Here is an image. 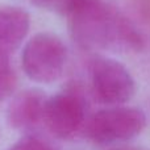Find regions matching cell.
<instances>
[{
  "label": "cell",
  "mask_w": 150,
  "mask_h": 150,
  "mask_svg": "<svg viewBox=\"0 0 150 150\" xmlns=\"http://www.w3.org/2000/svg\"><path fill=\"white\" fill-rule=\"evenodd\" d=\"M73 33L84 47H116L140 50L142 38L128 20L98 0H86L71 13Z\"/></svg>",
  "instance_id": "obj_1"
},
{
  "label": "cell",
  "mask_w": 150,
  "mask_h": 150,
  "mask_svg": "<svg viewBox=\"0 0 150 150\" xmlns=\"http://www.w3.org/2000/svg\"><path fill=\"white\" fill-rule=\"evenodd\" d=\"M66 46L53 33H38L25 45L21 55L23 69L32 80L52 83L62 75L66 65Z\"/></svg>",
  "instance_id": "obj_2"
},
{
  "label": "cell",
  "mask_w": 150,
  "mask_h": 150,
  "mask_svg": "<svg viewBox=\"0 0 150 150\" xmlns=\"http://www.w3.org/2000/svg\"><path fill=\"white\" fill-rule=\"evenodd\" d=\"M145 122V115L137 108L105 109L91 120L88 134L96 142L129 140L144 129Z\"/></svg>",
  "instance_id": "obj_3"
},
{
  "label": "cell",
  "mask_w": 150,
  "mask_h": 150,
  "mask_svg": "<svg viewBox=\"0 0 150 150\" xmlns=\"http://www.w3.org/2000/svg\"><path fill=\"white\" fill-rule=\"evenodd\" d=\"M92 84L98 98L104 103L121 104L134 95V80L120 62L98 58L92 63Z\"/></svg>",
  "instance_id": "obj_4"
},
{
  "label": "cell",
  "mask_w": 150,
  "mask_h": 150,
  "mask_svg": "<svg viewBox=\"0 0 150 150\" xmlns=\"http://www.w3.org/2000/svg\"><path fill=\"white\" fill-rule=\"evenodd\" d=\"M44 119L57 137L70 138L83 124L84 104L74 93H59L47 100Z\"/></svg>",
  "instance_id": "obj_5"
},
{
  "label": "cell",
  "mask_w": 150,
  "mask_h": 150,
  "mask_svg": "<svg viewBox=\"0 0 150 150\" xmlns=\"http://www.w3.org/2000/svg\"><path fill=\"white\" fill-rule=\"evenodd\" d=\"M46 98L40 90H26L18 93L8 107V121L16 129L36 125L45 117Z\"/></svg>",
  "instance_id": "obj_6"
},
{
  "label": "cell",
  "mask_w": 150,
  "mask_h": 150,
  "mask_svg": "<svg viewBox=\"0 0 150 150\" xmlns=\"http://www.w3.org/2000/svg\"><path fill=\"white\" fill-rule=\"evenodd\" d=\"M29 30V16L17 7H0V46L16 47Z\"/></svg>",
  "instance_id": "obj_7"
},
{
  "label": "cell",
  "mask_w": 150,
  "mask_h": 150,
  "mask_svg": "<svg viewBox=\"0 0 150 150\" xmlns=\"http://www.w3.org/2000/svg\"><path fill=\"white\" fill-rule=\"evenodd\" d=\"M32 1L41 9L61 13V15H71L86 0H32Z\"/></svg>",
  "instance_id": "obj_8"
},
{
  "label": "cell",
  "mask_w": 150,
  "mask_h": 150,
  "mask_svg": "<svg viewBox=\"0 0 150 150\" xmlns=\"http://www.w3.org/2000/svg\"><path fill=\"white\" fill-rule=\"evenodd\" d=\"M16 84H17V78H16L12 69H9L0 75V100L9 98L15 91Z\"/></svg>",
  "instance_id": "obj_9"
},
{
  "label": "cell",
  "mask_w": 150,
  "mask_h": 150,
  "mask_svg": "<svg viewBox=\"0 0 150 150\" xmlns=\"http://www.w3.org/2000/svg\"><path fill=\"white\" fill-rule=\"evenodd\" d=\"M8 150H52L45 142L37 138H24Z\"/></svg>",
  "instance_id": "obj_10"
},
{
  "label": "cell",
  "mask_w": 150,
  "mask_h": 150,
  "mask_svg": "<svg viewBox=\"0 0 150 150\" xmlns=\"http://www.w3.org/2000/svg\"><path fill=\"white\" fill-rule=\"evenodd\" d=\"M9 58H8L7 49H4L3 46H0V75L5 73L7 70H9Z\"/></svg>",
  "instance_id": "obj_11"
}]
</instances>
